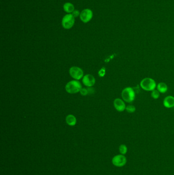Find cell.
Here are the masks:
<instances>
[{
  "instance_id": "cell-1",
  "label": "cell",
  "mask_w": 174,
  "mask_h": 175,
  "mask_svg": "<svg viewBox=\"0 0 174 175\" xmlns=\"http://www.w3.org/2000/svg\"><path fill=\"white\" fill-rule=\"evenodd\" d=\"M82 85L78 80L69 81L65 86V90L70 94H75L81 90Z\"/></svg>"
},
{
  "instance_id": "cell-2",
  "label": "cell",
  "mask_w": 174,
  "mask_h": 175,
  "mask_svg": "<svg viewBox=\"0 0 174 175\" xmlns=\"http://www.w3.org/2000/svg\"><path fill=\"white\" fill-rule=\"evenodd\" d=\"M141 86L144 90L152 91L155 90L156 84L154 80L151 78H145L141 81Z\"/></svg>"
},
{
  "instance_id": "cell-3",
  "label": "cell",
  "mask_w": 174,
  "mask_h": 175,
  "mask_svg": "<svg viewBox=\"0 0 174 175\" xmlns=\"http://www.w3.org/2000/svg\"><path fill=\"white\" fill-rule=\"evenodd\" d=\"M121 96L124 101L127 103H131L135 98V94L132 88L127 87L122 91Z\"/></svg>"
},
{
  "instance_id": "cell-4",
  "label": "cell",
  "mask_w": 174,
  "mask_h": 175,
  "mask_svg": "<svg viewBox=\"0 0 174 175\" xmlns=\"http://www.w3.org/2000/svg\"><path fill=\"white\" fill-rule=\"evenodd\" d=\"M75 23V17L72 14H67L64 16L62 21V25L64 28L69 29L71 28Z\"/></svg>"
},
{
  "instance_id": "cell-5",
  "label": "cell",
  "mask_w": 174,
  "mask_h": 175,
  "mask_svg": "<svg viewBox=\"0 0 174 175\" xmlns=\"http://www.w3.org/2000/svg\"><path fill=\"white\" fill-rule=\"evenodd\" d=\"M70 76L75 80H81L83 76V71L80 68L74 66L70 68L69 70Z\"/></svg>"
},
{
  "instance_id": "cell-6",
  "label": "cell",
  "mask_w": 174,
  "mask_h": 175,
  "mask_svg": "<svg viewBox=\"0 0 174 175\" xmlns=\"http://www.w3.org/2000/svg\"><path fill=\"white\" fill-rule=\"evenodd\" d=\"M93 16V13L90 9H85L81 12L80 15V18L81 21L84 23H87L90 21Z\"/></svg>"
},
{
  "instance_id": "cell-7",
  "label": "cell",
  "mask_w": 174,
  "mask_h": 175,
  "mask_svg": "<svg viewBox=\"0 0 174 175\" xmlns=\"http://www.w3.org/2000/svg\"><path fill=\"white\" fill-rule=\"evenodd\" d=\"M126 158L123 155H118L113 158V165L118 167H121L124 165L126 163Z\"/></svg>"
},
{
  "instance_id": "cell-8",
  "label": "cell",
  "mask_w": 174,
  "mask_h": 175,
  "mask_svg": "<svg viewBox=\"0 0 174 175\" xmlns=\"http://www.w3.org/2000/svg\"><path fill=\"white\" fill-rule=\"evenodd\" d=\"M83 83L87 87H91L95 84L96 80L92 75L86 74L83 77Z\"/></svg>"
},
{
  "instance_id": "cell-9",
  "label": "cell",
  "mask_w": 174,
  "mask_h": 175,
  "mask_svg": "<svg viewBox=\"0 0 174 175\" xmlns=\"http://www.w3.org/2000/svg\"><path fill=\"white\" fill-rule=\"evenodd\" d=\"M114 108L118 111L123 112L126 109V105L124 101L120 98H116L114 101Z\"/></svg>"
},
{
  "instance_id": "cell-10",
  "label": "cell",
  "mask_w": 174,
  "mask_h": 175,
  "mask_svg": "<svg viewBox=\"0 0 174 175\" xmlns=\"http://www.w3.org/2000/svg\"><path fill=\"white\" fill-rule=\"evenodd\" d=\"M164 104L165 107L171 108L174 106V97L172 96H168L165 97L164 101Z\"/></svg>"
},
{
  "instance_id": "cell-11",
  "label": "cell",
  "mask_w": 174,
  "mask_h": 175,
  "mask_svg": "<svg viewBox=\"0 0 174 175\" xmlns=\"http://www.w3.org/2000/svg\"><path fill=\"white\" fill-rule=\"evenodd\" d=\"M65 121L67 124L70 126H74L77 123V119L76 117L72 114L68 115L66 117Z\"/></svg>"
},
{
  "instance_id": "cell-12",
  "label": "cell",
  "mask_w": 174,
  "mask_h": 175,
  "mask_svg": "<svg viewBox=\"0 0 174 175\" xmlns=\"http://www.w3.org/2000/svg\"><path fill=\"white\" fill-rule=\"evenodd\" d=\"M63 8L65 12L67 13H72L74 11V6L70 3H66L63 6Z\"/></svg>"
},
{
  "instance_id": "cell-13",
  "label": "cell",
  "mask_w": 174,
  "mask_h": 175,
  "mask_svg": "<svg viewBox=\"0 0 174 175\" xmlns=\"http://www.w3.org/2000/svg\"><path fill=\"white\" fill-rule=\"evenodd\" d=\"M157 89L158 91L160 93H164L167 90V85L164 83H160L157 85Z\"/></svg>"
},
{
  "instance_id": "cell-14",
  "label": "cell",
  "mask_w": 174,
  "mask_h": 175,
  "mask_svg": "<svg viewBox=\"0 0 174 175\" xmlns=\"http://www.w3.org/2000/svg\"><path fill=\"white\" fill-rule=\"evenodd\" d=\"M151 96L153 98L157 99L160 96V93L158 91V90H154L152 91V92Z\"/></svg>"
},
{
  "instance_id": "cell-15",
  "label": "cell",
  "mask_w": 174,
  "mask_h": 175,
  "mask_svg": "<svg viewBox=\"0 0 174 175\" xmlns=\"http://www.w3.org/2000/svg\"><path fill=\"white\" fill-rule=\"evenodd\" d=\"M119 150H120V153H121L122 155H124V154H126L127 152V147L126 145L122 144V145H121L120 147H119Z\"/></svg>"
},
{
  "instance_id": "cell-16",
  "label": "cell",
  "mask_w": 174,
  "mask_h": 175,
  "mask_svg": "<svg viewBox=\"0 0 174 175\" xmlns=\"http://www.w3.org/2000/svg\"><path fill=\"white\" fill-rule=\"evenodd\" d=\"M126 109L127 111L129 113H133L135 111L136 108L134 106L129 105V106H127Z\"/></svg>"
},
{
  "instance_id": "cell-17",
  "label": "cell",
  "mask_w": 174,
  "mask_h": 175,
  "mask_svg": "<svg viewBox=\"0 0 174 175\" xmlns=\"http://www.w3.org/2000/svg\"><path fill=\"white\" fill-rule=\"evenodd\" d=\"M81 95L83 96H86L88 94V91L87 89L82 88L80 91Z\"/></svg>"
},
{
  "instance_id": "cell-18",
  "label": "cell",
  "mask_w": 174,
  "mask_h": 175,
  "mask_svg": "<svg viewBox=\"0 0 174 175\" xmlns=\"http://www.w3.org/2000/svg\"><path fill=\"white\" fill-rule=\"evenodd\" d=\"M98 74L100 77H103L105 74V69L104 68H102L98 72Z\"/></svg>"
},
{
  "instance_id": "cell-19",
  "label": "cell",
  "mask_w": 174,
  "mask_h": 175,
  "mask_svg": "<svg viewBox=\"0 0 174 175\" xmlns=\"http://www.w3.org/2000/svg\"><path fill=\"white\" fill-rule=\"evenodd\" d=\"M72 14L74 17H77L78 16H79V15H80L79 10H74Z\"/></svg>"
}]
</instances>
